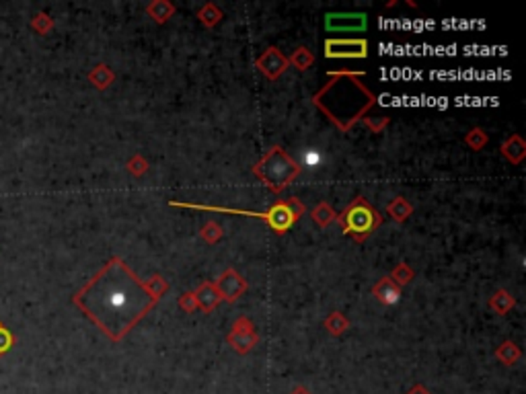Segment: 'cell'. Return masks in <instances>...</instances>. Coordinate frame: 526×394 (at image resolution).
<instances>
[{
  "label": "cell",
  "instance_id": "2",
  "mask_svg": "<svg viewBox=\"0 0 526 394\" xmlns=\"http://www.w3.org/2000/svg\"><path fill=\"white\" fill-rule=\"evenodd\" d=\"M173 206H181V208H191V210H206V212H222V213H239V216H253V218H261L265 220L278 234L286 232L294 220L300 216V210L303 206L296 202V199H288V202H282V204H276L270 212H245V210H230V208H214V206H198V204H179V202H173Z\"/></svg>",
  "mask_w": 526,
  "mask_h": 394
},
{
  "label": "cell",
  "instance_id": "11",
  "mask_svg": "<svg viewBox=\"0 0 526 394\" xmlns=\"http://www.w3.org/2000/svg\"><path fill=\"white\" fill-rule=\"evenodd\" d=\"M195 296V302L198 306H202L206 312H210V310H214L216 308L218 300H220V296H218L216 288L212 286V283H202L200 286V290L193 294Z\"/></svg>",
  "mask_w": 526,
  "mask_h": 394
},
{
  "label": "cell",
  "instance_id": "1",
  "mask_svg": "<svg viewBox=\"0 0 526 394\" xmlns=\"http://www.w3.org/2000/svg\"><path fill=\"white\" fill-rule=\"evenodd\" d=\"M148 283L127 269L122 259H111L74 296V304L111 341H122L155 306Z\"/></svg>",
  "mask_w": 526,
  "mask_h": 394
},
{
  "label": "cell",
  "instance_id": "28",
  "mask_svg": "<svg viewBox=\"0 0 526 394\" xmlns=\"http://www.w3.org/2000/svg\"><path fill=\"white\" fill-rule=\"evenodd\" d=\"M290 394H310V391L309 388H305V386H296Z\"/></svg>",
  "mask_w": 526,
  "mask_h": 394
},
{
  "label": "cell",
  "instance_id": "17",
  "mask_svg": "<svg viewBox=\"0 0 526 394\" xmlns=\"http://www.w3.org/2000/svg\"><path fill=\"white\" fill-rule=\"evenodd\" d=\"M312 54H310L307 48H300V50H296V54L292 56V64L296 66V68H300V70H307L309 66H312Z\"/></svg>",
  "mask_w": 526,
  "mask_h": 394
},
{
  "label": "cell",
  "instance_id": "18",
  "mask_svg": "<svg viewBox=\"0 0 526 394\" xmlns=\"http://www.w3.org/2000/svg\"><path fill=\"white\" fill-rule=\"evenodd\" d=\"M220 17H222V15H220V10H218L214 4H206V6L200 10V19H202L208 27H212L214 23H218Z\"/></svg>",
  "mask_w": 526,
  "mask_h": 394
},
{
  "label": "cell",
  "instance_id": "5",
  "mask_svg": "<svg viewBox=\"0 0 526 394\" xmlns=\"http://www.w3.org/2000/svg\"><path fill=\"white\" fill-rule=\"evenodd\" d=\"M325 56L327 58H366L368 43L366 39H327Z\"/></svg>",
  "mask_w": 526,
  "mask_h": 394
},
{
  "label": "cell",
  "instance_id": "6",
  "mask_svg": "<svg viewBox=\"0 0 526 394\" xmlns=\"http://www.w3.org/2000/svg\"><path fill=\"white\" fill-rule=\"evenodd\" d=\"M368 25V19L364 13H331L325 17L327 31H364Z\"/></svg>",
  "mask_w": 526,
  "mask_h": 394
},
{
  "label": "cell",
  "instance_id": "25",
  "mask_svg": "<svg viewBox=\"0 0 526 394\" xmlns=\"http://www.w3.org/2000/svg\"><path fill=\"white\" fill-rule=\"evenodd\" d=\"M179 306H184L187 312H191V310L198 306V302H195V296H193V294H186L184 298H179Z\"/></svg>",
  "mask_w": 526,
  "mask_h": 394
},
{
  "label": "cell",
  "instance_id": "15",
  "mask_svg": "<svg viewBox=\"0 0 526 394\" xmlns=\"http://www.w3.org/2000/svg\"><path fill=\"white\" fill-rule=\"evenodd\" d=\"M490 304H492V308H494L497 314H506L514 306V298L508 292H497Z\"/></svg>",
  "mask_w": 526,
  "mask_h": 394
},
{
  "label": "cell",
  "instance_id": "21",
  "mask_svg": "<svg viewBox=\"0 0 526 394\" xmlns=\"http://www.w3.org/2000/svg\"><path fill=\"white\" fill-rule=\"evenodd\" d=\"M202 237L208 241V243H216L218 239L222 237V230H220V226L214 224V222H210V224H206L204 226V230H202Z\"/></svg>",
  "mask_w": 526,
  "mask_h": 394
},
{
  "label": "cell",
  "instance_id": "10",
  "mask_svg": "<svg viewBox=\"0 0 526 394\" xmlns=\"http://www.w3.org/2000/svg\"><path fill=\"white\" fill-rule=\"evenodd\" d=\"M372 294H374L382 304H395L399 300V286H397L393 279L385 277V279H380V281L374 286Z\"/></svg>",
  "mask_w": 526,
  "mask_h": 394
},
{
  "label": "cell",
  "instance_id": "19",
  "mask_svg": "<svg viewBox=\"0 0 526 394\" xmlns=\"http://www.w3.org/2000/svg\"><path fill=\"white\" fill-rule=\"evenodd\" d=\"M312 220H314L319 226H327V224L333 220V210H331L327 204H321V206L312 212Z\"/></svg>",
  "mask_w": 526,
  "mask_h": 394
},
{
  "label": "cell",
  "instance_id": "16",
  "mask_svg": "<svg viewBox=\"0 0 526 394\" xmlns=\"http://www.w3.org/2000/svg\"><path fill=\"white\" fill-rule=\"evenodd\" d=\"M389 213H391L395 220L403 222V220L411 213V206H409L403 197H397L395 202H391V204H389Z\"/></svg>",
  "mask_w": 526,
  "mask_h": 394
},
{
  "label": "cell",
  "instance_id": "3",
  "mask_svg": "<svg viewBox=\"0 0 526 394\" xmlns=\"http://www.w3.org/2000/svg\"><path fill=\"white\" fill-rule=\"evenodd\" d=\"M255 175L263 183L274 189L282 191L288 183L298 175V164L282 150V148H272L270 154L255 167Z\"/></svg>",
  "mask_w": 526,
  "mask_h": 394
},
{
  "label": "cell",
  "instance_id": "22",
  "mask_svg": "<svg viewBox=\"0 0 526 394\" xmlns=\"http://www.w3.org/2000/svg\"><path fill=\"white\" fill-rule=\"evenodd\" d=\"M466 142H469V144H471V146H473L475 150H479V148H481V146H483V144L487 142V136H485V134H483L481 129H473V132H471V134L466 136Z\"/></svg>",
  "mask_w": 526,
  "mask_h": 394
},
{
  "label": "cell",
  "instance_id": "7",
  "mask_svg": "<svg viewBox=\"0 0 526 394\" xmlns=\"http://www.w3.org/2000/svg\"><path fill=\"white\" fill-rule=\"evenodd\" d=\"M245 290H247V281L239 273L233 272V269L224 272L220 275V279H218V296L224 298V300H228V302H235Z\"/></svg>",
  "mask_w": 526,
  "mask_h": 394
},
{
  "label": "cell",
  "instance_id": "12",
  "mask_svg": "<svg viewBox=\"0 0 526 394\" xmlns=\"http://www.w3.org/2000/svg\"><path fill=\"white\" fill-rule=\"evenodd\" d=\"M497 358H499L506 365L516 364V362L520 360V349H518L514 343H504V345L497 349Z\"/></svg>",
  "mask_w": 526,
  "mask_h": 394
},
{
  "label": "cell",
  "instance_id": "8",
  "mask_svg": "<svg viewBox=\"0 0 526 394\" xmlns=\"http://www.w3.org/2000/svg\"><path fill=\"white\" fill-rule=\"evenodd\" d=\"M257 66H259V70H261L263 74H268V76L274 80V78H278L279 74L286 70L288 62H286V58L279 54L276 48H270V50L257 60Z\"/></svg>",
  "mask_w": 526,
  "mask_h": 394
},
{
  "label": "cell",
  "instance_id": "26",
  "mask_svg": "<svg viewBox=\"0 0 526 394\" xmlns=\"http://www.w3.org/2000/svg\"><path fill=\"white\" fill-rule=\"evenodd\" d=\"M317 162H319V154H317V152H312V154L307 152V164H309V167H314Z\"/></svg>",
  "mask_w": 526,
  "mask_h": 394
},
{
  "label": "cell",
  "instance_id": "14",
  "mask_svg": "<svg viewBox=\"0 0 526 394\" xmlns=\"http://www.w3.org/2000/svg\"><path fill=\"white\" fill-rule=\"evenodd\" d=\"M173 4H169V2H162V0H158V2H155V4H151L148 6V13L155 17L156 21L158 23H162V21H167L171 15H173Z\"/></svg>",
  "mask_w": 526,
  "mask_h": 394
},
{
  "label": "cell",
  "instance_id": "9",
  "mask_svg": "<svg viewBox=\"0 0 526 394\" xmlns=\"http://www.w3.org/2000/svg\"><path fill=\"white\" fill-rule=\"evenodd\" d=\"M228 343L239 351V353H247L249 349H253V345L257 343V337L253 333V329H241L235 325V331L228 335Z\"/></svg>",
  "mask_w": 526,
  "mask_h": 394
},
{
  "label": "cell",
  "instance_id": "24",
  "mask_svg": "<svg viewBox=\"0 0 526 394\" xmlns=\"http://www.w3.org/2000/svg\"><path fill=\"white\" fill-rule=\"evenodd\" d=\"M393 277H395V279H397L399 283H407V281H409V279L413 277V272H411V269H409V267H407L405 263H401V265H399V267H397V269L393 272Z\"/></svg>",
  "mask_w": 526,
  "mask_h": 394
},
{
  "label": "cell",
  "instance_id": "20",
  "mask_svg": "<svg viewBox=\"0 0 526 394\" xmlns=\"http://www.w3.org/2000/svg\"><path fill=\"white\" fill-rule=\"evenodd\" d=\"M325 327H327V331H331L333 335H340L347 329V321L341 316L340 312H335L333 316H329V318H327Z\"/></svg>",
  "mask_w": 526,
  "mask_h": 394
},
{
  "label": "cell",
  "instance_id": "23",
  "mask_svg": "<svg viewBox=\"0 0 526 394\" xmlns=\"http://www.w3.org/2000/svg\"><path fill=\"white\" fill-rule=\"evenodd\" d=\"M148 288H151V292H153V294H155V298H156V300H158V298H160V296H162V294H165V292H167V290H169V286H167V283H165V279H160V277H158V275H155V277H153V279H151V283H148Z\"/></svg>",
  "mask_w": 526,
  "mask_h": 394
},
{
  "label": "cell",
  "instance_id": "27",
  "mask_svg": "<svg viewBox=\"0 0 526 394\" xmlns=\"http://www.w3.org/2000/svg\"><path fill=\"white\" fill-rule=\"evenodd\" d=\"M407 394H432V393H430L428 388H424L422 384H417L415 388H411V391H409V393H407Z\"/></svg>",
  "mask_w": 526,
  "mask_h": 394
},
{
  "label": "cell",
  "instance_id": "13",
  "mask_svg": "<svg viewBox=\"0 0 526 394\" xmlns=\"http://www.w3.org/2000/svg\"><path fill=\"white\" fill-rule=\"evenodd\" d=\"M504 154L512 160V162H520L525 156V144L520 138H512L510 142L504 144Z\"/></svg>",
  "mask_w": 526,
  "mask_h": 394
},
{
  "label": "cell",
  "instance_id": "4",
  "mask_svg": "<svg viewBox=\"0 0 526 394\" xmlns=\"http://www.w3.org/2000/svg\"><path fill=\"white\" fill-rule=\"evenodd\" d=\"M340 222L347 234H354L358 241H364L372 230L380 224V216L372 210V206L366 199L356 197L349 204V208L341 213Z\"/></svg>",
  "mask_w": 526,
  "mask_h": 394
}]
</instances>
